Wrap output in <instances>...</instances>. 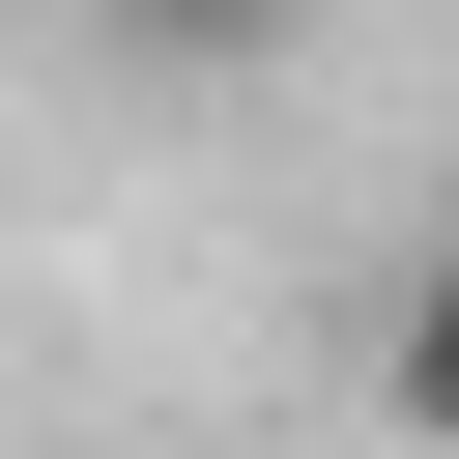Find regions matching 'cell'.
<instances>
[{"label":"cell","mask_w":459,"mask_h":459,"mask_svg":"<svg viewBox=\"0 0 459 459\" xmlns=\"http://www.w3.org/2000/svg\"><path fill=\"white\" fill-rule=\"evenodd\" d=\"M373 373H402V430L459 459V230H430V287H402V344H373Z\"/></svg>","instance_id":"1"}]
</instances>
